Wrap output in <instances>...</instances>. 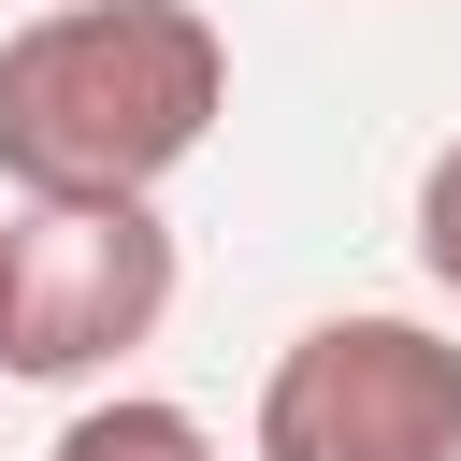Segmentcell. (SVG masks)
<instances>
[{
    "label": "cell",
    "instance_id": "6da1fadb",
    "mask_svg": "<svg viewBox=\"0 0 461 461\" xmlns=\"http://www.w3.org/2000/svg\"><path fill=\"white\" fill-rule=\"evenodd\" d=\"M230 115V43L202 0H43L0 29V187L14 202H158Z\"/></svg>",
    "mask_w": 461,
    "mask_h": 461
},
{
    "label": "cell",
    "instance_id": "7a4b0ae2",
    "mask_svg": "<svg viewBox=\"0 0 461 461\" xmlns=\"http://www.w3.org/2000/svg\"><path fill=\"white\" fill-rule=\"evenodd\" d=\"M173 317V230L158 202H14L0 230V375L86 389Z\"/></svg>",
    "mask_w": 461,
    "mask_h": 461
},
{
    "label": "cell",
    "instance_id": "3957f363",
    "mask_svg": "<svg viewBox=\"0 0 461 461\" xmlns=\"http://www.w3.org/2000/svg\"><path fill=\"white\" fill-rule=\"evenodd\" d=\"M259 461H461V331L432 317H317L259 375Z\"/></svg>",
    "mask_w": 461,
    "mask_h": 461
},
{
    "label": "cell",
    "instance_id": "277c9868",
    "mask_svg": "<svg viewBox=\"0 0 461 461\" xmlns=\"http://www.w3.org/2000/svg\"><path fill=\"white\" fill-rule=\"evenodd\" d=\"M43 461H216V432L187 403H158V389H115V403H72Z\"/></svg>",
    "mask_w": 461,
    "mask_h": 461
},
{
    "label": "cell",
    "instance_id": "5b68a950",
    "mask_svg": "<svg viewBox=\"0 0 461 461\" xmlns=\"http://www.w3.org/2000/svg\"><path fill=\"white\" fill-rule=\"evenodd\" d=\"M418 274H432V288L461 303V130H447V144L418 158Z\"/></svg>",
    "mask_w": 461,
    "mask_h": 461
},
{
    "label": "cell",
    "instance_id": "8992f818",
    "mask_svg": "<svg viewBox=\"0 0 461 461\" xmlns=\"http://www.w3.org/2000/svg\"><path fill=\"white\" fill-rule=\"evenodd\" d=\"M0 230H14V216H0Z\"/></svg>",
    "mask_w": 461,
    "mask_h": 461
}]
</instances>
